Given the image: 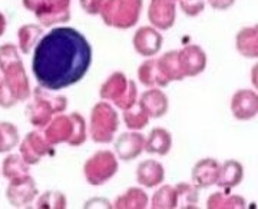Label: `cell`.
Listing matches in <instances>:
<instances>
[{
  "mask_svg": "<svg viewBox=\"0 0 258 209\" xmlns=\"http://www.w3.org/2000/svg\"><path fill=\"white\" fill-rule=\"evenodd\" d=\"M92 63V47L79 30L53 28L33 49L32 72L40 88L57 92L81 82Z\"/></svg>",
  "mask_w": 258,
  "mask_h": 209,
  "instance_id": "obj_1",
  "label": "cell"
},
{
  "mask_svg": "<svg viewBox=\"0 0 258 209\" xmlns=\"http://www.w3.org/2000/svg\"><path fill=\"white\" fill-rule=\"evenodd\" d=\"M43 136L52 146L68 144L69 146H81L86 141V122L79 113L57 115L43 127Z\"/></svg>",
  "mask_w": 258,
  "mask_h": 209,
  "instance_id": "obj_2",
  "label": "cell"
},
{
  "mask_svg": "<svg viewBox=\"0 0 258 209\" xmlns=\"http://www.w3.org/2000/svg\"><path fill=\"white\" fill-rule=\"evenodd\" d=\"M68 108V99L62 95H55V92L47 91L37 86L33 91V100L26 106V116L33 126H46L57 113H62Z\"/></svg>",
  "mask_w": 258,
  "mask_h": 209,
  "instance_id": "obj_3",
  "label": "cell"
},
{
  "mask_svg": "<svg viewBox=\"0 0 258 209\" xmlns=\"http://www.w3.org/2000/svg\"><path fill=\"white\" fill-rule=\"evenodd\" d=\"M3 73L5 78L0 82V106L12 108L19 102L29 99L30 85L22 59L6 66Z\"/></svg>",
  "mask_w": 258,
  "mask_h": 209,
  "instance_id": "obj_4",
  "label": "cell"
},
{
  "mask_svg": "<svg viewBox=\"0 0 258 209\" xmlns=\"http://www.w3.org/2000/svg\"><path fill=\"white\" fill-rule=\"evenodd\" d=\"M142 12V0H105L99 15L106 26L131 29L138 23Z\"/></svg>",
  "mask_w": 258,
  "mask_h": 209,
  "instance_id": "obj_5",
  "label": "cell"
},
{
  "mask_svg": "<svg viewBox=\"0 0 258 209\" xmlns=\"http://www.w3.org/2000/svg\"><path fill=\"white\" fill-rule=\"evenodd\" d=\"M101 98L112 102L116 108L126 110L132 108L138 99L137 83L129 81L125 73L115 72L101 86Z\"/></svg>",
  "mask_w": 258,
  "mask_h": 209,
  "instance_id": "obj_6",
  "label": "cell"
},
{
  "mask_svg": "<svg viewBox=\"0 0 258 209\" xmlns=\"http://www.w3.org/2000/svg\"><path fill=\"white\" fill-rule=\"evenodd\" d=\"M23 6L35 13L43 28L71 20V0H23Z\"/></svg>",
  "mask_w": 258,
  "mask_h": 209,
  "instance_id": "obj_7",
  "label": "cell"
},
{
  "mask_svg": "<svg viewBox=\"0 0 258 209\" xmlns=\"http://www.w3.org/2000/svg\"><path fill=\"white\" fill-rule=\"evenodd\" d=\"M119 119L108 102H99L91 112V136L96 144H109L118 130Z\"/></svg>",
  "mask_w": 258,
  "mask_h": 209,
  "instance_id": "obj_8",
  "label": "cell"
},
{
  "mask_svg": "<svg viewBox=\"0 0 258 209\" xmlns=\"http://www.w3.org/2000/svg\"><path fill=\"white\" fill-rule=\"evenodd\" d=\"M118 171L116 156L109 151H99L91 156L83 166V173L88 183L93 186L103 185Z\"/></svg>",
  "mask_w": 258,
  "mask_h": 209,
  "instance_id": "obj_9",
  "label": "cell"
},
{
  "mask_svg": "<svg viewBox=\"0 0 258 209\" xmlns=\"http://www.w3.org/2000/svg\"><path fill=\"white\" fill-rule=\"evenodd\" d=\"M37 195V188L35 179L30 175L19 176L10 179L6 196L12 206L15 208H28L32 205Z\"/></svg>",
  "mask_w": 258,
  "mask_h": 209,
  "instance_id": "obj_10",
  "label": "cell"
},
{
  "mask_svg": "<svg viewBox=\"0 0 258 209\" xmlns=\"http://www.w3.org/2000/svg\"><path fill=\"white\" fill-rule=\"evenodd\" d=\"M176 18L175 0H151L148 8V19L158 30H168L174 26Z\"/></svg>",
  "mask_w": 258,
  "mask_h": 209,
  "instance_id": "obj_11",
  "label": "cell"
},
{
  "mask_svg": "<svg viewBox=\"0 0 258 209\" xmlns=\"http://www.w3.org/2000/svg\"><path fill=\"white\" fill-rule=\"evenodd\" d=\"M53 146L50 145L40 132H30L20 144V156L30 165L39 164L46 155L50 154Z\"/></svg>",
  "mask_w": 258,
  "mask_h": 209,
  "instance_id": "obj_12",
  "label": "cell"
},
{
  "mask_svg": "<svg viewBox=\"0 0 258 209\" xmlns=\"http://www.w3.org/2000/svg\"><path fill=\"white\" fill-rule=\"evenodd\" d=\"M162 42H164V37L159 33V30L154 26L139 28L132 39V45L135 47V50L139 55L145 56V57L158 55L162 47Z\"/></svg>",
  "mask_w": 258,
  "mask_h": 209,
  "instance_id": "obj_13",
  "label": "cell"
},
{
  "mask_svg": "<svg viewBox=\"0 0 258 209\" xmlns=\"http://www.w3.org/2000/svg\"><path fill=\"white\" fill-rule=\"evenodd\" d=\"M178 59L184 78H194L205 71L207 55L198 45H186L178 50Z\"/></svg>",
  "mask_w": 258,
  "mask_h": 209,
  "instance_id": "obj_14",
  "label": "cell"
},
{
  "mask_svg": "<svg viewBox=\"0 0 258 209\" xmlns=\"http://www.w3.org/2000/svg\"><path fill=\"white\" fill-rule=\"evenodd\" d=\"M231 112L238 120H251L258 113V95L251 89H241L232 95Z\"/></svg>",
  "mask_w": 258,
  "mask_h": 209,
  "instance_id": "obj_15",
  "label": "cell"
},
{
  "mask_svg": "<svg viewBox=\"0 0 258 209\" xmlns=\"http://www.w3.org/2000/svg\"><path fill=\"white\" fill-rule=\"evenodd\" d=\"M145 148V137L138 132H126L122 133L115 142V152L120 161H132L137 159L144 152Z\"/></svg>",
  "mask_w": 258,
  "mask_h": 209,
  "instance_id": "obj_16",
  "label": "cell"
},
{
  "mask_svg": "<svg viewBox=\"0 0 258 209\" xmlns=\"http://www.w3.org/2000/svg\"><path fill=\"white\" fill-rule=\"evenodd\" d=\"M139 108L151 118H162L168 112V98L164 92L158 88H151L141 95L139 100H137Z\"/></svg>",
  "mask_w": 258,
  "mask_h": 209,
  "instance_id": "obj_17",
  "label": "cell"
},
{
  "mask_svg": "<svg viewBox=\"0 0 258 209\" xmlns=\"http://www.w3.org/2000/svg\"><path fill=\"white\" fill-rule=\"evenodd\" d=\"M220 171V162L212 158H205L197 162L192 169V183L198 189H205L215 185Z\"/></svg>",
  "mask_w": 258,
  "mask_h": 209,
  "instance_id": "obj_18",
  "label": "cell"
},
{
  "mask_svg": "<svg viewBox=\"0 0 258 209\" xmlns=\"http://www.w3.org/2000/svg\"><path fill=\"white\" fill-rule=\"evenodd\" d=\"M165 179V169L158 161L148 159L138 165L137 169V181L145 188H155L161 185Z\"/></svg>",
  "mask_w": 258,
  "mask_h": 209,
  "instance_id": "obj_19",
  "label": "cell"
},
{
  "mask_svg": "<svg viewBox=\"0 0 258 209\" xmlns=\"http://www.w3.org/2000/svg\"><path fill=\"white\" fill-rule=\"evenodd\" d=\"M138 78L139 82L147 88H165L169 85L164 73L159 69L158 60L152 57H149L139 66Z\"/></svg>",
  "mask_w": 258,
  "mask_h": 209,
  "instance_id": "obj_20",
  "label": "cell"
},
{
  "mask_svg": "<svg viewBox=\"0 0 258 209\" xmlns=\"http://www.w3.org/2000/svg\"><path fill=\"white\" fill-rule=\"evenodd\" d=\"M242 178H244L242 165L235 159H228L222 165H220L218 178H217L215 185H218L220 188H224V189H230V188L240 185Z\"/></svg>",
  "mask_w": 258,
  "mask_h": 209,
  "instance_id": "obj_21",
  "label": "cell"
},
{
  "mask_svg": "<svg viewBox=\"0 0 258 209\" xmlns=\"http://www.w3.org/2000/svg\"><path fill=\"white\" fill-rule=\"evenodd\" d=\"M237 50L247 59L258 57V29L257 26L242 28L235 37Z\"/></svg>",
  "mask_w": 258,
  "mask_h": 209,
  "instance_id": "obj_22",
  "label": "cell"
},
{
  "mask_svg": "<svg viewBox=\"0 0 258 209\" xmlns=\"http://www.w3.org/2000/svg\"><path fill=\"white\" fill-rule=\"evenodd\" d=\"M172 146V136L164 127H155L145 139V151L148 154H155L165 156Z\"/></svg>",
  "mask_w": 258,
  "mask_h": 209,
  "instance_id": "obj_23",
  "label": "cell"
},
{
  "mask_svg": "<svg viewBox=\"0 0 258 209\" xmlns=\"http://www.w3.org/2000/svg\"><path fill=\"white\" fill-rule=\"evenodd\" d=\"M198 188L194 183L181 182L174 186V208L192 209L198 206L200 195Z\"/></svg>",
  "mask_w": 258,
  "mask_h": 209,
  "instance_id": "obj_24",
  "label": "cell"
},
{
  "mask_svg": "<svg viewBox=\"0 0 258 209\" xmlns=\"http://www.w3.org/2000/svg\"><path fill=\"white\" fill-rule=\"evenodd\" d=\"M43 35V29L40 25H25L19 29L18 32V47L22 53L28 55L30 53L35 46L39 42V39Z\"/></svg>",
  "mask_w": 258,
  "mask_h": 209,
  "instance_id": "obj_25",
  "label": "cell"
},
{
  "mask_svg": "<svg viewBox=\"0 0 258 209\" xmlns=\"http://www.w3.org/2000/svg\"><path fill=\"white\" fill-rule=\"evenodd\" d=\"M158 64L161 72L164 73L166 81L171 83L172 81H182L184 79V73L179 64V59H178V50H171L166 52L165 55L158 57Z\"/></svg>",
  "mask_w": 258,
  "mask_h": 209,
  "instance_id": "obj_26",
  "label": "cell"
},
{
  "mask_svg": "<svg viewBox=\"0 0 258 209\" xmlns=\"http://www.w3.org/2000/svg\"><path fill=\"white\" fill-rule=\"evenodd\" d=\"M113 206L118 209H144L148 206V195L139 188H131L116 198Z\"/></svg>",
  "mask_w": 258,
  "mask_h": 209,
  "instance_id": "obj_27",
  "label": "cell"
},
{
  "mask_svg": "<svg viewBox=\"0 0 258 209\" xmlns=\"http://www.w3.org/2000/svg\"><path fill=\"white\" fill-rule=\"evenodd\" d=\"M245 199L240 195H230L225 192H215L207 200L208 209H241L245 208Z\"/></svg>",
  "mask_w": 258,
  "mask_h": 209,
  "instance_id": "obj_28",
  "label": "cell"
},
{
  "mask_svg": "<svg viewBox=\"0 0 258 209\" xmlns=\"http://www.w3.org/2000/svg\"><path fill=\"white\" fill-rule=\"evenodd\" d=\"M3 175L8 178V179H15L19 176H25L29 175V165L23 161V158L20 155L15 154L8 156L5 161H3Z\"/></svg>",
  "mask_w": 258,
  "mask_h": 209,
  "instance_id": "obj_29",
  "label": "cell"
},
{
  "mask_svg": "<svg viewBox=\"0 0 258 209\" xmlns=\"http://www.w3.org/2000/svg\"><path fill=\"white\" fill-rule=\"evenodd\" d=\"M123 122L131 130H139L147 126L149 116L139 108L138 103H135L132 108L123 110Z\"/></svg>",
  "mask_w": 258,
  "mask_h": 209,
  "instance_id": "obj_30",
  "label": "cell"
},
{
  "mask_svg": "<svg viewBox=\"0 0 258 209\" xmlns=\"http://www.w3.org/2000/svg\"><path fill=\"white\" fill-rule=\"evenodd\" d=\"M36 206L40 209H64L66 208V196L62 192L46 191L37 199Z\"/></svg>",
  "mask_w": 258,
  "mask_h": 209,
  "instance_id": "obj_31",
  "label": "cell"
},
{
  "mask_svg": "<svg viewBox=\"0 0 258 209\" xmlns=\"http://www.w3.org/2000/svg\"><path fill=\"white\" fill-rule=\"evenodd\" d=\"M151 206L154 209L174 208V186L172 185H164L162 188H159L152 196Z\"/></svg>",
  "mask_w": 258,
  "mask_h": 209,
  "instance_id": "obj_32",
  "label": "cell"
},
{
  "mask_svg": "<svg viewBox=\"0 0 258 209\" xmlns=\"http://www.w3.org/2000/svg\"><path fill=\"white\" fill-rule=\"evenodd\" d=\"M19 59H22L19 56L18 47L12 43H6V45L0 46V69L3 71L6 66H9L10 63L16 62Z\"/></svg>",
  "mask_w": 258,
  "mask_h": 209,
  "instance_id": "obj_33",
  "label": "cell"
},
{
  "mask_svg": "<svg viewBox=\"0 0 258 209\" xmlns=\"http://www.w3.org/2000/svg\"><path fill=\"white\" fill-rule=\"evenodd\" d=\"M178 2L181 10L189 18H195L200 13H203L207 3V0H178Z\"/></svg>",
  "mask_w": 258,
  "mask_h": 209,
  "instance_id": "obj_34",
  "label": "cell"
},
{
  "mask_svg": "<svg viewBox=\"0 0 258 209\" xmlns=\"http://www.w3.org/2000/svg\"><path fill=\"white\" fill-rule=\"evenodd\" d=\"M105 0H81V6L88 15H99L102 5Z\"/></svg>",
  "mask_w": 258,
  "mask_h": 209,
  "instance_id": "obj_35",
  "label": "cell"
},
{
  "mask_svg": "<svg viewBox=\"0 0 258 209\" xmlns=\"http://www.w3.org/2000/svg\"><path fill=\"white\" fill-rule=\"evenodd\" d=\"M212 9L215 10H227L235 3V0H207Z\"/></svg>",
  "mask_w": 258,
  "mask_h": 209,
  "instance_id": "obj_36",
  "label": "cell"
},
{
  "mask_svg": "<svg viewBox=\"0 0 258 209\" xmlns=\"http://www.w3.org/2000/svg\"><path fill=\"white\" fill-rule=\"evenodd\" d=\"M5 29H6V18L3 16V13H0V36L3 35Z\"/></svg>",
  "mask_w": 258,
  "mask_h": 209,
  "instance_id": "obj_37",
  "label": "cell"
},
{
  "mask_svg": "<svg viewBox=\"0 0 258 209\" xmlns=\"http://www.w3.org/2000/svg\"><path fill=\"white\" fill-rule=\"evenodd\" d=\"M2 145H3V135H2V129H0V152H2Z\"/></svg>",
  "mask_w": 258,
  "mask_h": 209,
  "instance_id": "obj_38",
  "label": "cell"
},
{
  "mask_svg": "<svg viewBox=\"0 0 258 209\" xmlns=\"http://www.w3.org/2000/svg\"><path fill=\"white\" fill-rule=\"evenodd\" d=\"M175 2H178V0H175Z\"/></svg>",
  "mask_w": 258,
  "mask_h": 209,
  "instance_id": "obj_39",
  "label": "cell"
}]
</instances>
